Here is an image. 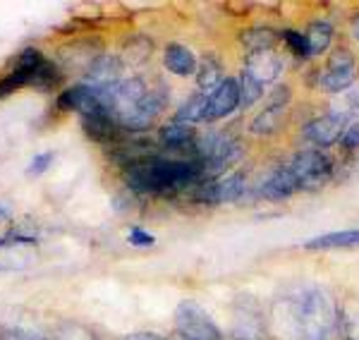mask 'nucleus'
Wrapping results in <instances>:
<instances>
[{
  "mask_svg": "<svg viewBox=\"0 0 359 340\" xmlns=\"http://www.w3.org/2000/svg\"><path fill=\"white\" fill-rule=\"evenodd\" d=\"M206 108H208V96L194 94L192 99L184 101L182 108L175 113V123L192 125V123H199V120H206Z\"/></svg>",
  "mask_w": 359,
  "mask_h": 340,
  "instance_id": "5701e85b",
  "label": "nucleus"
},
{
  "mask_svg": "<svg viewBox=\"0 0 359 340\" xmlns=\"http://www.w3.org/2000/svg\"><path fill=\"white\" fill-rule=\"evenodd\" d=\"M280 36L285 39L287 48H290L294 55H302V57L309 55V43H306V36H302V34H299V32H292V29H285V32H283Z\"/></svg>",
  "mask_w": 359,
  "mask_h": 340,
  "instance_id": "bb28decb",
  "label": "nucleus"
},
{
  "mask_svg": "<svg viewBox=\"0 0 359 340\" xmlns=\"http://www.w3.org/2000/svg\"><path fill=\"white\" fill-rule=\"evenodd\" d=\"M127 340H165V338H161L158 333H132Z\"/></svg>",
  "mask_w": 359,
  "mask_h": 340,
  "instance_id": "473e14b6",
  "label": "nucleus"
},
{
  "mask_svg": "<svg viewBox=\"0 0 359 340\" xmlns=\"http://www.w3.org/2000/svg\"><path fill=\"white\" fill-rule=\"evenodd\" d=\"M53 163V154H41V156H36L29 163V168H27V172L29 175H41V172H46L48 170V165Z\"/></svg>",
  "mask_w": 359,
  "mask_h": 340,
  "instance_id": "c756f323",
  "label": "nucleus"
},
{
  "mask_svg": "<svg viewBox=\"0 0 359 340\" xmlns=\"http://www.w3.org/2000/svg\"><path fill=\"white\" fill-rule=\"evenodd\" d=\"M283 113H285V106H283V103H269V106L254 118L252 132L254 135H273V132L280 128Z\"/></svg>",
  "mask_w": 359,
  "mask_h": 340,
  "instance_id": "412c9836",
  "label": "nucleus"
},
{
  "mask_svg": "<svg viewBox=\"0 0 359 340\" xmlns=\"http://www.w3.org/2000/svg\"><path fill=\"white\" fill-rule=\"evenodd\" d=\"M292 319L302 340H343L338 302L321 287H306L292 299Z\"/></svg>",
  "mask_w": 359,
  "mask_h": 340,
  "instance_id": "f03ea898",
  "label": "nucleus"
},
{
  "mask_svg": "<svg viewBox=\"0 0 359 340\" xmlns=\"http://www.w3.org/2000/svg\"><path fill=\"white\" fill-rule=\"evenodd\" d=\"M333 115H338V118H355L359 115V86L352 84L350 89H345L343 94H338V101L333 103Z\"/></svg>",
  "mask_w": 359,
  "mask_h": 340,
  "instance_id": "b1692460",
  "label": "nucleus"
},
{
  "mask_svg": "<svg viewBox=\"0 0 359 340\" xmlns=\"http://www.w3.org/2000/svg\"><path fill=\"white\" fill-rule=\"evenodd\" d=\"M62 82L60 70L50 60H46L39 48H25L17 57V67L0 82V99L13 94L20 86H36L41 91L55 89Z\"/></svg>",
  "mask_w": 359,
  "mask_h": 340,
  "instance_id": "7ed1b4c3",
  "label": "nucleus"
},
{
  "mask_svg": "<svg viewBox=\"0 0 359 340\" xmlns=\"http://www.w3.org/2000/svg\"><path fill=\"white\" fill-rule=\"evenodd\" d=\"M343 132H345V120L328 113L323 118L311 120L304 128V137L311 144H316V147H333L338 140H343Z\"/></svg>",
  "mask_w": 359,
  "mask_h": 340,
  "instance_id": "f8f14e48",
  "label": "nucleus"
},
{
  "mask_svg": "<svg viewBox=\"0 0 359 340\" xmlns=\"http://www.w3.org/2000/svg\"><path fill=\"white\" fill-rule=\"evenodd\" d=\"M357 79L355 55L347 48H335L326 62V74L321 77V86L331 94H343Z\"/></svg>",
  "mask_w": 359,
  "mask_h": 340,
  "instance_id": "0eeeda50",
  "label": "nucleus"
},
{
  "mask_svg": "<svg viewBox=\"0 0 359 340\" xmlns=\"http://www.w3.org/2000/svg\"><path fill=\"white\" fill-rule=\"evenodd\" d=\"M343 336L347 340H359V307H350L343 314Z\"/></svg>",
  "mask_w": 359,
  "mask_h": 340,
  "instance_id": "cd10ccee",
  "label": "nucleus"
},
{
  "mask_svg": "<svg viewBox=\"0 0 359 340\" xmlns=\"http://www.w3.org/2000/svg\"><path fill=\"white\" fill-rule=\"evenodd\" d=\"M149 55H151V41H149L147 46H142V48H137V46H135V39H130V41H127V46H125L127 62H132V65H139V62H144Z\"/></svg>",
  "mask_w": 359,
  "mask_h": 340,
  "instance_id": "c85d7f7f",
  "label": "nucleus"
},
{
  "mask_svg": "<svg viewBox=\"0 0 359 340\" xmlns=\"http://www.w3.org/2000/svg\"><path fill=\"white\" fill-rule=\"evenodd\" d=\"M57 108L60 111H77L79 115H91V113H106L98 96V89L91 84H74L69 89L60 91L57 96Z\"/></svg>",
  "mask_w": 359,
  "mask_h": 340,
  "instance_id": "9d476101",
  "label": "nucleus"
},
{
  "mask_svg": "<svg viewBox=\"0 0 359 340\" xmlns=\"http://www.w3.org/2000/svg\"><path fill=\"white\" fill-rule=\"evenodd\" d=\"M196 82H199V86L204 91H208V89L216 91L218 86H221V82H223L221 65H218L213 57H206V60L199 65V70H196Z\"/></svg>",
  "mask_w": 359,
  "mask_h": 340,
  "instance_id": "393cba45",
  "label": "nucleus"
},
{
  "mask_svg": "<svg viewBox=\"0 0 359 340\" xmlns=\"http://www.w3.org/2000/svg\"><path fill=\"white\" fill-rule=\"evenodd\" d=\"M175 328L182 340H223L213 319L194 299H184L175 309Z\"/></svg>",
  "mask_w": 359,
  "mask_h": 340,
  "instance_id": "20e7f679",
  "label": "nucleus"
},
{
  "mask_svg": "<svg viewBox=\"0 0 359 340\" xmlns=\"http://www.w3.org/2000/svg\"><path fill=\"white\" fill-rule=\"evenodd\" d=\"M343 147L345 149H359V123H352V125H347L345 132H343Z\"/></svg>",
  "mask_w": 359,
  "mask_h": 340,
  "instance_id": "2f4dec72",
  "label": "nucleus"
},
{
  "mask_svg": "<svg viewBox=\"0 0 359 340\" xmlns=\"http://www.w3.org/2000/svg\"><path fill=\"white\" fill-rule=\"evenodd\" d=\"M278 34L269 27H252L240 34V41L247 48V53H262V50H273L278 43Z\"/></svg>",
  "mask_w": 359,
  "mask_h": 340,
  "instance_id": "aec40b11",
  "label": "nucleus"
},
{
  "mask_svg": "<svg viewBox=\"0 0 359 340\" xmlns=\"http://www.w3.org/2000/svg\"><path fill=\"white\" fill-rule=\"evenodd\" d=\"M245 175L233 172L228 177H221L216 182H201L194 192V199L201 204H225V201H235L245 192Z\"/></svg>",
  "mask_w": 359,
  "mask_h": 340,
  "instance_id": "1a4fd4ad",
  "label": "nucleus"
},
{
  "mask_svg": "<svg viewBox=\"0 0 359 340\" xmlns=\"http://www.w3.org/2000/svg\"><path fill=\"white\" fill-rule=\"evenodd\" d=\"M285 168L292 172V177L297 180L299 189L302 187H318L331 177V158L326 154L316 151V149H306V151H299L287 161Z\"/></svg>",
  "mask_w": 359,
  "mask_h": 340,
  "instance_id": "39448f33",
  "label": "nucleus"
},
{
  "mask_svg": "<svg viewBox=\"0 0 359 340\" xmlns=\"http://www.w3.org/2000/svg\"><path fill=\"white\" fill-rule=\"evenodd\" d=\"M165 67L177 77H187V74H194L199 70L194 53L182 43H170L165 48Z\"/></svg>",
  "mask_w": 359,
  "mask_h": 340,
  "instance_id": "a211bd4d",
  "label": "nucleus"
},
{
  "mask_svg": "<svg viewBox=\"0 0 359 340\" xmlns=\"http://www.w3.org/2000/svg\"><path fill=\"white\" fill-rule=\"evenodd\" d=\"M237 106H240V86H237V79H223L221 86L216 91H211V96H208L206 120H221L225 115L233 113Z\"/></svg>",
  "mask_w": 359,
  "mask_h": 340,
  "instance_id": "ddd939ff",
  "label": "nucleus"
},
{
  "mask_svg": "<svg viewBox=\"0 0 359 340\" xmlns=\"http://www.w3.org/2000/svg\"><path fill=\"white\" fill-rule=\"evenodd\" d=\"M120 77V60L113 55H98L86 70V82L91 86H111Z\"/></svg>",
  "mask_w": 359,
  "mask_h": 340,
  "instance_id": "dca6fc26",
  "label": "nucleus"
},
{
  "mask_svg": "<svg viewBox=\"0 0 359 340\" xmlns=\"http://www.w3.org/2000/svg\"><path fill=\"white\" fill-rule=\"evenodd\" d=\"M306 43H309V55H318L323 53V50L331 46L333 41V27L328 25V22L318 20V22H311L309 27H306Z\"/></svg>",
  "mask_w": 359,
  "mask_h": 340,
  "instance_id": "4be33fe9",
  "label": "nucleus"
},
{
  "mask_svg": "<svg viewBox=\"0 0 359 340\" xmlns=\"http://www.w3.org/2000/svg\"><path fill=\"white\" fill-rule=\"evenodd\" d=\"M283 60L278 57L273 50H262V53H247L245 57V74L252 77L259 84H269L280 74Z\"/></svg>",
  "mask_w": 359,
  "mask_h": 340,
  "instance_id": "4468645a",
  "label": "nucleus"
},
{
  "mask_svg": "<svg viewBox=\"0 0 359 340\" xmlns=\"http://www.w3.org/2000/svg\"><path fill=\"white\" fill-rule=\"evenodd\" d=\"M161 144L170 151H177V149H192L196 144V130L192 125H182V123H172L168 128L161 130Z\"/></svg>",
  "mask_w": 359,
  "mask_h": 340,
  "instance_id": "6ab92c4d",
  "label": "nucleus"
},
{
  "mask_svg": "<svg viewBox=\"0 0 359 340\" xmlns=\"http://www.w3.org/2000/svg\"><path fill=\"white\" fill-rule=\"evenodd\" d=\"M175 340H182V338H180V336H175Z\"/></svg>",
  "mask_w": 359,
  "mask_h": 340,
  "instance_id": "f704fd0d",
  "label": "nucleus"
},
{
  "mask_svg": "<svg viewBox=\"0 0 359 340\" xmlns=\"http://www.w3.org/2000/svg\"><path fill=\"white\" fill-rule=\"evenodd\" d=\"M233 340H269L264 312L254 297H237L233 314Z\"/></svg>",
  "mask_w": 359,
  "mask_h": 340,
  "instance_id": "423d86ee",
  "label": "nucleus"
},
{
  "mask_svg": "<svg viewBox=\"0 0 359 340\" xmlns=\"http://www.w3.org/2000/svg\"><path fill=\"white\" fill-rule=\"evenodd\" d=\"M297 189H299V184L292 177V172L287 170L285 165H280V168L273 170L262 182V189H259V192H262L266 199H287L290 194L297 192Z\"/></svg>",
  "mask_w": 359,
  "mask_h": 340,
  "instance_id": "2eb2a0df",
  "label": "nucleus"
},
{
  "mask_svg": "<svg viewBox=\"0 0 359 340\" xmlns=\"http://www.w3.org/2000/svg\"><path fill=\"white\" fill-rule=\"evenodd\" d=\"M306 250H357L359 247V228L343 230V233H326L304 242Z\"/></svg>",
  "mask_w": 359,
  "mask_h": 340,
  "instance_id": "f3484780",
  "label": "nucleus"
},
{
  "mask_svg": "<svg viewBox=\"0 0 359 340\" xmlns=\"http://www.w3.org/2000/svg\"><path fill=\"white\" fill-rule=\"evenodd\" d=\"M237 86H240V106H242V108L254 106V103L262 99V94H264L262 84L254 82L252 77H247L245 72H242V77L237 79Z\"/></svg>",
  "mask_w": 359,
  "mask_h": 340,
  "instance_id": "a878e982",
  "label": "nucleus"
},
{
  "mask_svg": "<svg viewBox=\"0 0 359 340\" xmlns=\"http://www.w3.org/2000/svg\"><path fill=\"white\" fill-rule=\"evenodd\" d=\"M125 182L139 194H175L204 182V170L194 158L147 156L127 165Z\"/></svg>",
  "mask_w": 359,
  "mask_h": 340,
  "instance_id": "f257e3e1",
  "label": "nucleus"
},
{
  "mask_svg": "<svg viewBox=\"0 0 359 340\" xmlns=\"http://www.w3.org/2000/svg\"><path fill=\"white\" fill-rule=\"evenodd\" d=\"M350 32H352V36L359 41V15L352 17V22H350Z\"/></svg>",
  "mask_w": 359,
  "mask_h": 340,
  "instance_id": "72a5a7b5",
  "label": "nucleus"
},
{
  "mask_svg": "<svg viewBox=\"0 0 359 340\" xmlns=\"http://www.w3.org/2000/svg\"><path fill=\"white\" fill-rule=\"evenodd\" d=\"M168 106V91L165 86L161 82H156V86H149L147 96L142 99V103L137 106V111L130 115V118L123 123L125 132H139V130H147L149 125L156 123L163 108Z\"/></svg>",
  "mask_w": 359,
  "mask_h": 340,
  "instance_id": "6e6552de",
  "label": "nucleus"
},
{
  "mask_svg": "<svg viewBox=\"0 0 359 340\" xmlns=\"http://www.w3.org/2000/svg\"><path fill=\"white\" fill-rule=\"evenodd\" d=\"M84 132L98 144H108V147H118L123 142V125L113 118L111 113H91L82 118Z\"/></svg>",
  "mask_w": 359,
  "mask_h": 340,
  "instance_id": "9b49d317",
  "label": "nucleus"
},
{
  "mask_svg": "<svg viewBox=\"0 0 359 340\" xmlns=\"http://www.w3.org/2000/svg\"><path fill=\"white\" fill-rule=\"evenodd\" d=\"M130 242L135 247H151L156 238L151 233H147V230H142V228H132L130 230Z\"/></svg>",
  "mask_w": 359,
  "mask_h": 340,
  "instance_id": "7c9ffc66",
  "label": "nucleus"
}]
</instances>
